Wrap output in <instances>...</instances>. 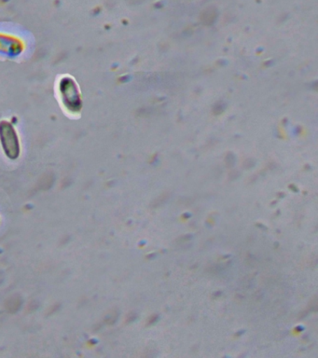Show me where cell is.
Listing matches in <instances>:
<instances>
[{"label":"cell","mask_w":318,"mask_h":358,"mask_svg":"<svg viewBox=\"0 0 318 358\" xmlns=\"http://www.w3.org/2000/svg\"><path fill=\"white\" fill-rule=\"evenodd\" d=\"M0 143L9 159H16L20 155V141L17 131L7 120L0 122Z\"/></svg>","instance_id":"obj_2"},{"label":"cell","mask_w":318,"mask_h":358,"mask_svg":"<svg viewBox=\"0 0 318 358\" xmlns=\"http://www.w3.org/2000/svg\"><path fill=\"white\" fill-rule=\"evenodd\" d=\"M58 92L63 106L69 113H80L82 108V94L73 78L65 76L58 83Z\"/></svg>","instance_id":"obj_1"}]
</instances>
